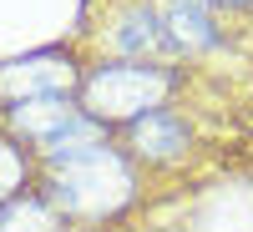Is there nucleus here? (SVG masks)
Returning <instances> with one entry per match:
<instances>
[{"mask_svg":"<svg viewBox=\"0 0 253 232\" xmlns=\"http://www.w3.org/2000/svg\"><path fill=\"white\" fill-rule=\"evenodd\" d=\"M132 202V172L112 146H81L51 157V207L66 217H107Z\"/></svg>","mask_w":253,"mask_h":232,"instance_id":"obj_1","label":"nucleus"},{"mask_svg":"<svg viewBox=\"0 0 253 232\" xmlns=\"http://www.w3.org/2000/svg\"><path fill=\"white\" fill-rule=\"evenodd\" d=\"M10 126L46 157H71L81 146H101V121L91 111H76L66 96H31L10 106Z\"/></svg>","mask_w":253,"mask_h":232,"instance_id":"obj_2","label":"nucleus"},{"mask_svg":"<svg viewBox=\"0 0 253 232\" xmlns=\"http://www.w3.org/2000/svg\"><path fill=\"white\" fill-rule=\"evenodd\" d=\"M167 86H172V76L157 66H101L81 96L96 121H137L162 106Z\"/></svg>","mask_w":253,"mask_h":232,"instance_id":"obj_3","label":"nucleus"},{"mask_svg":"<svg viewBox=\"0 0 253 232\" xmlns=\"http://www.w3.org/2000/svg\"><path fill=\"white\" fill-rule=\"evenodd\" d=\"M76 81L71 61L61 56H36V61H15V66H0V91L15 101L31 96H66V86Z\"/></svg>","mask_w":253,"mask_h":232,"instance_id":"obj_4","label":"nucleus"},{"mask_svg":"<svg viewBox=\"0 0 253 232\" xmlns=\"http://www.w3.org/2000/svg\"><path fill=\"white\" fill-rule=\"evenodd\" d=\"M162 31H167V46H177V51H203V46L218 40L213 15H208L203 0H167L162 5Z\"/></svg>","mask_w":253,"mask_h":232,"instance_id":"obj_5","label":"nucleus"},{"mask_svg":"<svg viewBox=\"0 0 253 232\" xmlns=\"http://www.w3.org/2000/svg\"><path fill=\"white\" fill-rule=\"evenodd\" d=\"M132 146L152 162H172L187 152V126L172 116V111H147L132 121Z\"/></svg>","mask_w":253,"mask_h":232,"instance_id":"obj_6","label":"nucleus"},{"mask_svg":"<svg viewBox=\"0 0 253 232\" xmlns=\"http://www.w3.org/2000/svg\"><path fill=\"white\" fill-rule=\"evenodd\" d=\"M0 232H56V207L46 197H10L0 202Z\"/></svg>","mask_w":253,"mask_h":232,"instance_id":"obj_7","label":"nucleus"},{"mask_svg":"<svg viewBox=\"0 0 253 232\" xmlns=\"http://www.w3.org/2000/svg\"><path fill=\"white\" fill-rule=\"evenodd\" d=\"M117 46H122V51H137V56H147V51H162V46H167L162 15H152V10L126 15V20H122V31H117Z\"/></svg>","mask_w":253,"mask_h":232,"instance_id":"obj_8","label":"nucleus"},{"mask_svg":"<svg viewBox=\"0 0 253 232\" xmlns=\"http://www.w3.org/2000/svg\"><path fill=\"white\" fill-rule=\"evenodd\" d=\"M20 182H26V162H20V152L10 141H0V202L20 197Z\"/></svg>","mask_w":253,"mask_h":232,"instance_id":"obj_9","label":"nucleus"},{"mask_svg":"<svg viewBox=\"0 0 253 232\" xmlns=\"http://www.w3.org/2000/svg\"><path fill=\"white\" fill-rule=\"evenodd\" d=\"M218 5H253V0H218Z\"/></svg>","mask_w":253,"mask_h":232,"instance_id":"obj_10","label":"nucleus"}]
</instances>
